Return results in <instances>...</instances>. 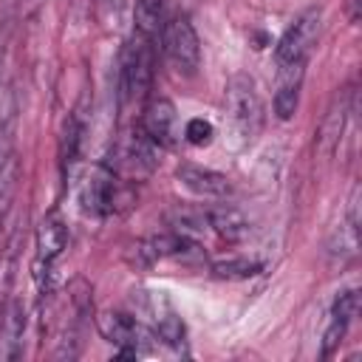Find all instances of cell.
Here are the masks:
<instances>
[{"label":"cell","mask_w":362,"mask_h":362,"mask_svg":"<svg viewBox=\"0 0 362 362\" xmlns=\"http://www.w3.org/2000/svg\"><path fill=\"white\" fill-rule=\"evenodd\" d=\"M320 25H322V11L320 8H305L280 37L274 48L277 68H305L317 40H320Z\"/></svg>","instance_id":"obj_2"},{"label":"cell","mask_w":362,"mask_h":362,"mask_svg":"<svg viewBox=\"0 0 362 362\" xmlns=\"http://www.w3.org/2000/svg\"><path fill=\"white\" fill-rule=\"evenodd\" d=\"M161 42H164V54L173 62V68L181 76H195V71L201 65V42H198V34H195L189 17H184V14L170 17V23L164 25Z\"/></svg>","instance_id":"obj_3"},{"label":"cell","mask_w":362,"mask_h":362,"mask_svg":"<svg viewBox=\"0 0 362 362\" xmlns=\"http://www.w3.org/2000/svg\"><path fill=\"white\" fill-rule=\"evenodd\" d=\"M153 82V37L136 31L122 54V93L124 99L144 96Z\"/></svg>","instance_id":"obj_4"},{"label":"cell","mask_w":362,"mask_h":362,"mask_svg":"<svg viewBox=\"0 0 362 362\" xmlns=\"http://www.w3.org/2000/svg\"><path fill=\"white\" fill-rule=\"evenodd\" d=\"M79 204H82V212H88L93 218H102V215L113 212V206H116V178L107 167H96V170L88 173V178L79 187Z\"/></svg>","instance_id":"obj_6"},{"label":"cell","mask_w":362,"mask_h":362,"mask_svg":"<svg viewBox=\"0 0 362 362\" xmlns=\"http://www.w3.org/2000/svg\"><path fill=\"white\" fill-rule=\"evenodd\" d=\"M345 116H348V102L345 99H339L337 102V107H331V113L325 116V122H322V147L325 150H331L339 139H342V127H345Z\"/></svg>","instance_id":"obj_15"},{"label":"cell","mask_w":362,"mask_h":362,"mask_svg":"<svg viewBox=\"0 0 362 362\" xmlns=\"http://www.w3.org/2000/svg\"><path fill=\"white\" fill-rule=\"evenodd\" d=\"M23 331H25V305L20 297H11L0 311V362H11L23 354Z\"/></svg>","instance_id":"obj_8"},{"label":"cell","mask_w":362,"mask_h":362,"mask_svg":"<svg viewBox=\"0 0 362 362\" xmlns=\"http://www.w3.org/2000/svg\"><path fill=\"white\" fill-rule=\"evenodd\" d=\"M82 122L79 116H71L65 122V130H62V141H59V153H62V161L65 164H74L76 153H79V144H82Z\"/></svg>","instance_id":"obj_17"},{"label":"cell","mask_w":362,"mask_h":362,"mask_svg":"<svg viewBox=\"0 0 362 362\" xmlns=\"http://www.w3.org/2000/svg\"><path fill=\"white\" fill-rule=\"evenodd\" d=\"M260 272H263V263L252 260V257H229V260L212 263V277H218V280H246Z\"/></svg>","instance_id":"obj_14"},{"label":"cell","mask_w":362,"mask_h":362,"mask_svg":"<svg viewBox=\"0 0 362 362\" xmlns=\"http://www.w3.org/2000/svg\"><path fill=\"white\" fill-rule=\"evenodd\" d=\"M305 68H277V90H274V113L277 119H291L300 102Z\"/></svg>","instance_id":"obj_13"},{"label":"cell","mask_w":362,"mask_h":362,"mask_svg":"<svg viewBox=\"0 0 362 362\" xmlns=\"http://www.w3.org/2000/svg\"><path fill=\"white\" fill-rule=\"evenodd\" d=\"M161 8H164V0H136V31L153 37L161 20Z\"/></svg>","instance_id":"obj_16"},{"label":"cell","mask_w":362,"mask_h":362,"mask_svg":"<svg viewBox=\"0 0 362 362\" xmlns=\"http://www.w3.org/2000/svg\"><path fill=\"white\" fill-rule=\"evenodd\" d=\"M212 136H215V130H212V124H209L206 119H189L187 127H184V139H187L189 144H195V147L209 144Z\"/></svg>","instance_id":"obj_18"},{"label":"cell","mask_w":362,"mask_h":362,"mask_svg":"<svg viewBox=\"0 0 362 362\" xmlns=\"http://www.w3.org/2000/svg\"><path fill=\"white\" fill-rule=\"evenodd\" d=\"M8 31H11V25H8V23H3V25H0V82H3L6 59H8Z\"/></svg>","instance_id":"obj_19"},{"label":"cell","mask_w":362,"mask_h":362,"mask_svg":"<svg viewBox=\"0 0 362 362\" xmlns=\"http://www.w3.org/2000/svg\"><path fill=\"white\" fill-rule=\"evenodd\" d=\"M102 337L119 348V356H127V359H136V356H144V342L150 339V334L130 317V314H122V311H105L99 314L96 320Z\"/></svg>","instance_id":"obj_5"},{"label":"cell","mask_w":362,"mask_h":362,"mask_svg":"<svg viewBox=\"0 0 362 362\" xmlns=\"http://www.w3.org/2000/svg\"><path fill=\"white\" fill-rule=\"evenodd\" d=\"M175 178L195 195L201 198H229L232 195V181L209 167H198V164H181L175 170Z\"/></svg>","instance_id":"obj_9"},{"label":"cell","mask_w":362,"mask_h":362,"mask_svg":"<svg viewBox=\"0 0 362 362\" xmlns=\"http://www.w3.org/2000/svg\"><path fill=\"white\" fill-rule=\"evenodd\" d=\"M223 105H226V116L235 127V133L243 141H252L266 122V110H263V99L257 93V85L249 74H232L223 90Z\"/></svg>","instance_id":"obj_1"},{"label":"cell","mask_w":362,"mask_h":362,"mask_svg":"<svg viewBox=\"0 0 362 362\" xmlns=\"http://www.w3.org/2000/svg\"><path fill=\"white\" fill-rule=\"evenodd\" d=\"M348 3H351V17L356 20V3H359V0H348Z\"/></svg>","instance_id":"obj_20"},{"label":"cell","mask_w":362,"mask_h":362,"mask_svg":"<svg viewBox=\"0 0 362 362\" xmlns=\"http://www.w3.org/2000/svg\"><path fill=\"white\" fill-rule=\"evenodd\" d=\"M141 130L150 136V141H156L158 147H173L175 144V133H178V113L175 105L164 96L153 99L144 110V124Z\"/></svg>","instance_id":"obj_10"},{"label":"cell","mask_w":362,"mask_h":362,"mask_svg":"<svg viewBox=\"0 0 362 362\" xmlns=\"http://www.w3.org/2000/svg\"><path fill=\"white\" fill-rule=\"evenodd\" d=\"M359 314V291L356 288H348L342 291L334 305H331V314H328V328H325V337H322V356H331L334 348L345 339L348 334V325L354 322V317Z\"/></svg>","instance_id":"obj_7"},{"label":"cell","mask_w":362,"mask_h":362,"mask_svg":"<svg viewBox=\"0 0 362 362\" xmlns=\"http://www.w3.org/2000/svg\"><path fill=\"white\" fill-rule=\"evenodd\" d=\"M68 246V229L65 223L51 215L40 223V232H37V266H45V272L54 266V260L65 252Z\"/></svg>","instance_id":"obj_12"},{"label":"cell","mask_w":362,"mask_h":362,"mask_svg":"<svg viewBox=\"0 0 362 362\" xmlns=\"http://www.w3.org/2000/svg\"><path fill=\"white\" fill-rule=\"evenodd\" d=\"M201 215H204V226H206L209 232H215L218 238L229 240V243L243 240V238L249 235V229H252L249 218H246L240 209L229 206V204L206 206V209H201Z\"/></svg>","instance_id":"obj_11"}]
</instances>
